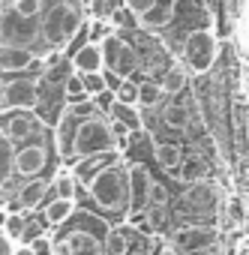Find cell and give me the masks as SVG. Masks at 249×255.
Here are the masks:
<instances>
[{"mask_svg": "<svg viewBox=\"0 0 249 255\" xmlns=\"http://www.w3.org/2000/svg\"><path fill=\"white\" fill-rule=\"evenodd\" d=\"M81 189L87 192L93 210L102 216L123 219L129 213V183H126V162H123V156L105 165L102 171H96L93 177H87Z\"/></svg>", "mask_w": 249, "mask_h": 255, "instance_id": "cell-1", "label": "cell"}, {"mask_svg": "<svg viewBox=\"0 0 249 255\" xmlns=\"http://www.w3.org/2000/svg\"><path fill=\"white\" fill-rule=\"evenodd\" d=\"M105 228L108 222L99 219V213L75 210L60 225V234H51V255H105Z\"/></svg>", "mask_w": 249, "mask_h": 255, "instance_id": "cell-2", "label": "cell"}, {"mask_svg": "<svg viewBox=\"0 0 249 255\" xmlns=\"http://www.w3.org/2000/svg\"><path fill=\"white\" fill-rule=\"evenodd\" d=\"M222 210V186L213 180H198L183 186L174 198V219L177 222H219Z\"/></svg>", "mask_w": 249, "mask_h": 255, "instance_id": "cell-3", "label": "cell"}, {"mask_svg": "<svg viewBox=\"0 0 249 255\" xmlns=\"http://www.w3.org/2000/svg\"><path fill=\"white\" fill-rule=\"evenodd\" d=\"M81 18L84 15L75 3H69V0H51L39 18V54L48 48L63 51L69 45L75 27L81 24Z\"/></svg>", "mask_w": 249, "mask_h": 255, "instance_id": "cell-4", "label": "cell"}, {"mask_svg": "<svg viewBox=\"0 0 249 255\" xmlns=\"http://www.w3.org/2000/svg\"><path fill=\"white\" fill-rule=\"evenodd\" d=\"M216 54H219V45H216V33L210 27H192L189 33H183L177 57L183 60L180 66L189 75H195V78L207 75L216 66Z\"/></svg>", "mask_w": 249, "mask_h": 255, "instance_id": "cell-5", "label": "cell"}, {"mask_svg": "<svg viewBox=\"0 0 249 255\" xmlns=\"http://www.w3.org/2000/svg\"><path fill=\"white\" fill-rule=\"evenodd\" d=\"M108 150H117L114 147V138L108 132V117L102 114H90L84 120H78L75 126V138H72V153H69V165L81 156H93V153H108ZM66 165V168H69Z\"/></svg>", "mask_w": 249, "mask_h": 255, "instance_id": "cell-6", "label": "cell"}, {"mask_svg": "<svg viewBox=\"0 0 249 255\" xmlns=\"http://www.w3.org/2000/svg\"><path fill=\"white\" fill-rule=\"evenodd\" d=\"M96 45H99V54H102V69H111V72H117L120 78H132V81L141 75L138 51H135V45L123 36V33L111 30V33L102 36Z\"/></svg>", "mask_w": 249, "mask_h": 255, "instance_id": "cell-7", "label": "cell"}, {"mask_svg": "<svg viewBox=\"0 0 249 255\" xmlns=\"http://www.w3.org/2000/svg\"><path fill=\"white\" fill-rule=\"evenodd\" d=\"M180 255H198V252H210L219 246V225L216 222H180L168 240Z\"/></svg>", "mask_w": 249, "mask_h": 255, "instance_id": "cell-8", "label": "cell"}, {"mask_svg": "<svg viewBox=\"0 0 249 255\" xmlns=\"http://www.w3.org/2000/svg\"><path fill=\"white\" fill-rule=\"evenodd\" d=\"M51 138L42 135L36 141H27V144H18L15 153H12V174L15 180H33V177H42L51 165Z\"/></svg>", "mask_w": 249, "mask_h": 255, "instance_id": "cell-9", "label": "cell"}, {"mask_svg": "<svg viewBox=\"0 0 249 255\" xmlns=\"http://www.w3.org/2000/svg\"><path fill=\"white\" fill-rule=\"evenodd\" d=\"M3 111H33L39 105V72L36 75H6L0 93Z\"/></svg>", "mask_w": 249, "mask_h": 255, "instance_id": "cell-10", "label": "cell"}, {"mask_svg": "<svg viewBox=\"0 0 249 255\" xmlns=\"http://www.w3.org/2000/svg\"><path fill=\"white\" fill-rule=\"evenodd\" d=\"M0 129H3V135L18 147V144H27V141H36L45 135V126L42 120L33 114V111H3L0 114Z\"/></svg>", "mask_w": 249, "mask_h": 255, "instance_id": "cell-11", "label": "cell"}, {"mask_svg": "<svg viewBox=\"0 0 249 255\" xmlns=\"http://www.w3.org/2000/svg\"><path fill=\"white\" fill-rule=\"evenodd\" d=\"M48 198H51V180H48V177L21 180V183L12 189L9 210H12V213H33V210H39Z\"/></svg>", "mask_w": 249, "mask_h": 255, "instance_id": "cell-12", "label": "cell"}, {"mask_svg": "<svg viewBox=\"0 0 249 255\" xmlns=\"http://www.w3.org/2000/svg\"><path fill=\"white\" fill-rule=\"evenodd\" d=\"M156 108H159V123L168 132H186L189 117H192V99H186L183 93L180 96H165Z\"/></svg>", "mask_w": 249, "mask_h": 255, "instance_id": "cell-13", "label": "cell"}, {"mask_svg": "<svg viewBox=\"0 0 249 255\" xmlns=\"http://www.w3.org/2000/svg\"><path fill=\"white\" fill-rule=\"evenodd\" d=\"M33 69L39 72V57L30 48L0 45V75H27Z\"/></svg>", "mask_w": 249, "mask_h": 255, "instance_id": "cell-14", "label": "cell"}, {"mask_svg": "<svg viewBox=\"0 0 249 255\" xmlns=\"http://www.w3.org/2000/svg\"><path fill=\"white\" fill-rule=\"evenodd\" d=\"M150 171L144 162H126V183H129V210H144L147 204V186H150Z\"/></svg>", "mask_w": 249, "mask_h": 255, "instance_id": "cell-15", "label": "cell"}, {"mask_svg": "<svg viewBox=\"0 0 249 255\" xmlns=\"http://www.w3.org/2000/svg\"><path fill=\"white\" fill-rule=\"evenodd\" d=\"M177 15V0H156V3L135 21L138 30H147V33H156L162 27H168Z\"/></svg>", "mask_w": 249, "mask_h": 255, "instance_id": "cell-16", "label": "cell"}, {"mask_svg": "<svg viewBox=\"0 0 249 255\" xmlns=\"http://www.w3.org/2000/svg\"><path fill=\"white\" fill-rule=\"evenodd\" d=\"M174 177H177L183 186H189V183H198V180H210V159H207L201 150L183 153V159H180V165H177Z\"/></svg>", "mask_w": 249, "mask_h": 255, "instance_id": "cell-17", "label": "cell"}, {"mask_svg": "<svg viewBox=\"0 0 249 255\" xmlns=\"http://www.w3.org/2000/svg\"><path fill=\"white\" fill-rule=\"evenodd\" d=\"M135 237H138V231L120 219V222H114V225H108V228H105L102 249H105V255H126Z\"/></svg>", "mask_w": 249, "mask_h": 255, "instance_id": "cell-18", "label": "cell"}, {"mask_svg": "<svg viewBox=\"0 0 249 255\" xmlns=\"http://www.w3.org/2000/svg\"><path fill=\"white\" fill-rule=\"evenodd\" d=\"M69 63H72V72H75V75L99 72V69H102V54H99V45H96V42H84L78 51H72V54H69Z\"/></svg>", "mask_w": 249, "mask_h": 255, "instance_id": "cell-19", "label": "cell"}, {"mask_svg": "<svg viewBox=\"0 0 249 255\" xmlns=\"http://www.w3.org/2000/svg\"><path fill=\"white\" fill-rule=\"evenodd\" d=\"M105 117H111V120L123 123L132 135H141V129H144V123H141V108H138V105L111 102V105H108V111H105Z\"/></svg>", "mask_w": 249, "mask_h": 255, "instance_id": "cell-20", "label": "cell"}, {"mask_svg": "<svg viewBox=\"0 0 249 255\" xmlns=\"http://www.w3.org/2000/svg\"><path fill=\"white\" fill-rule=\"evenodd\" d=\"M150 141H153V159L165 168V171H177V165H180V159H183V144L180 141H159V138H153L150 135Z\"/></svg>", "mask_w": 249, "mask_h": 255, "instance_id": "cell-21", "label": "cell"}, {"mask_svg": "<svg viewBox=\"0 0 249 255\" xmlns=\"http://www.w3.org/2000/svg\"><path fill=\"white\" fill-rule=\"evenodd\" d=\"M42 222H45V228H60L75 210H78V201H63V198H51V201H45L42 207Z\"/></svg>", "mask_w": 249, "mask_h": 255, "instance_id": "cell-22", "label": "cell"}, {"mask_svg": "<svg viewBox=\"0 0 249 255\" xmlns=\"http://www.w3.org/2000/svg\"><path fill=\"white\" fill-rule=\"evenodd\" d=\"M51 3V0H3V9H9L12 15H18L21 21H30V24H39L45 6Z\"/></svg>", "mask_w": 249, "mask_h": 255, "instance_id": "cell-23", "label": "cell"}, {"mask_svg": "<svg viewBox=\"0 0 249 255\" xmlns=\"http://www.w3.org/2000/svg\"><path fill=\"white\" fill-rule=\"evenodd\" d=\"M159 87H162V93L165 96H180V93H186V87H189V72L180 66V63H168V69L159 75Z\"/></svg>", "mask_w": 249, "mask_h": 255, "instance_id": "cell-24", "label": "cell"}, {"mask_svg": "<svg viewBox=\"0 0 249 255\" xmlns=\"http://www.w3.org/2000/svg\"><path fill=\"white\" fill-rule=\"evenodd\" d=\"M12 153H15V144L3 135V129H0V192H12V183H15Z\"/></svg>", "mask_w": 249, "mask_h": 255, "instance_id": "cell-25", "label": "cell"}, {"mask_svg": "<svg viewBox=\"0 0 249 255\" xmlns=\"http://www.w3.org/2000/svg\"><path fill=\"white\" fill-rule=\"evenodd\" d=\"M162 99H165V93H162L159 81H153V78L135 81V105L138 108H156Z\"/></svg>", "mask_w": 249, "mask_h": 255, "instance_id": "cell-26", "label": "cell"}, {"mask_svg": "<svg viewBox=\"0 0 249 255\" xmlns=\"http://www.w3.org/2000/svg\"><path fill=\"white\" fill-rule=\"evenodd\" d=\"M78 192H81V186L75 183V177L69 174V168L66 171H60L54 180H51V198H63V201H78Z\"/></svg>", "mask_w": 249, "mask_h": 255, "instance_id": "cell-27", "label": "cell"}, {"mask_svg": "<svg viewBox=\"0 0 249 255\" xmlns=\"http://www.w3.org/2000/svg\"><path fill=\"white\" fill-rule=\"evenodd\" d=\"M144 222L150 228V234H165V228H171V207H144Z\"/></svg>", "mask_w": 249, "mask_h": 255, "instance_id": "cell-28", "label": "cell"}, {"mask_svg": "<svg viewBox=\"0 0 249 255\" xmlns=\"http://www.w3.org/2000/svg\"><path fill=\"white\" fill-rule=\"evenodd\" d=\"M24 216H27V213H12V210H6L3 222H0V231H3L9 240H21V234H24Z\"/></svg>", "mask_w": 249, "mask_h": 255, "instance_id": "cell-29", "label": "cell"}, {"mask_svg": "<svg viewBox=\"0 0 249 255\" xmlns=\"http://www.w3.org/2000/svg\"><path fill=\"white\" fill-rule=\"evenodd\" d=\"M147 204H153V207H168L171 204V189L162 183V180H150V186H147ZM144 204V207H147Z\"/></svg>", "mask_w": 249, "mask_h": 255, "instance_id": "cell-30", "label": "cell"}, {"mask_svg": "<svg viewBox=\"0 0 249 255\" xmlns=\"http://www.w3.org/2000/svg\"><path fill=\"white\" fill-rule=\"evenodd\" d=\"M159 243H162L159 234H138V237L132 240V246H129L126 255H156Z\"/></svg>", "mask_w": 249, "mask_h": 255, "instance_id": "cell-31", "label": "cell"}, {"mask_svg": "<svg viewBox=\"0 0 249 255\" xmlns=\"http://www.w3.org/2000/svg\"><path fill=\"white\" fill-rule=\"evenodd\" d=\"M114 102H123V105H135V81L132 78H123L114 90H111Z\"/></svg>", "mask_w": 249, "mask_h": 255, "instance_id": "cell-32", "label": "cell"}, {"mask_svg": "<svg viewBox=\"0 0 249 255\" xmlns=\"http://www.w3.org/2000/svg\"><path fill=\"white\" fill-rule=\"evenodd\" d=\"M78 78H81V87H84L87 99H96L99 93H105V81H102L99 72H87V75H78Z\"/></svg>", "mask_w": 249, "mask_h": 255, "instance_id": "cell-33", "label": "cell"}, {"mask_svg": "<svg viewBox=\"0 0 249 255\" xmlns=\"http://www.w3.org/2000/svg\"><path fill=\"white\" fill-rule=\"evenodd\" d=\"M63 99H66V102H81V99H87V93H84V87H81V78H78L75 72L63 81Z\"/></svg>", "mask_w": 249, "mask_h": 255, "instance_id": "cell-34", "label": "cell"}, {"mask_svg": "<svg viewBox=\"0 0 249 255\" xmlns=\"http://www.w3.org/2000/svg\"><path fill=\"white\" fill-rule=\"evenodd\" d=\"M33 255H51V231H42V234H36L33 240H27L24 243Z\"/></svg>", "mask_w": 249, "mask_h": 255, "instance_id": "cell-35", "label": "cell"}, {"mask_svg": "<svg viewBox=\"0 0 249 255\" xmlns=\"http://www.w3.org/2000/svg\"><path fill=\"white\" fill-rule=\"evenodd\" d=\"M120 3L126 6V9L135 15V21H138V18H141V15H144V12H147L153 3H156V0H120Z\"/></svg>", "mask_w": 249, "mask_h": 255, "instance_id": "cell-36", "label": "cell"}, {"mask_svg": "<svg viewBox=\"0 0 249 255\" xmlns=\"http://www.w3.org/2000/svg\"><path fill=\"white\" fill-rule=\"evenodd\" d=\"M99 75H102V81H105V90H114L123 78L117 75V72H111V69H99Z\"/></svg>", "mask_w": 249, "mask_h": 255, "instance_id": "cell-37", "label": "cell"}, {"mask_svg": "<svg viewBox=\"0 0 249 255\" xmlns=\"http://www.w3.org/2000/svg\"><path fill=\"white\" fill-rule=\"evenodd\" d=\"M15 252V240H9L3 231H0V255H12Z\"/></svg>", "mask_w": 249, "mask_h": 255, "instance_id": "cell-38", "label": "cell"}, {"mask_svg": "<svg viewBox=\"0 0 249 255\" xmlns=\"http://www.w3.org/2000/svg\"><path fill=\"white\" fill-rule=\"evenodd\" d=\"M156 255H180V252H177L171 243H165V240H162V243H159V249H156Z\"/></svg>", "mask_w": 249, "mask_h": 255, "instance_id": "cell-39", "label": "cell"}, {"mask_svg": "<svg viewBox=\"0 0 249 255\" xmlns=\"http://www.w3.org/2000/svg\"><path fill=\"white\" fill-rule=\"evenodd\" d=\"M12 255H33V252H30V249L21 243V246H15V252H12Z\"/></svg>", "mask_w": 249, "mask_h": 255, "instance_id": "cell-40", "label": "cell"}, {"mask_svg": "<svg viewBox=\"0 0 249 255\" xmlns=\"http://www.w3.org/2000/svg\"><path fill=\"white\" fill-rule=\"evenodd\" d=\"M0 3H3V0H0Z\"/></svg>", "mask_w": 249, "mask_h": 255, "instance_id": "cell-41", "label": "cell"}]
</instances>
